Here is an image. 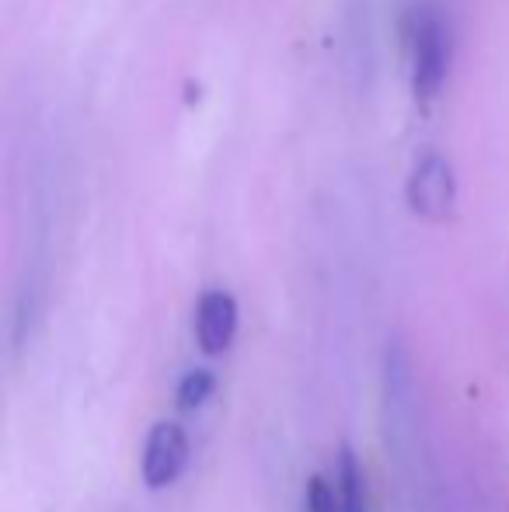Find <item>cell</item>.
Masks as SVG:
<instances>
[{
  "mask_svg": "<svg viewBox=\"0 0 509 512\" xmlns=\"http://www.w3.org/2000/svg\"><path fill=\"white\" fill-rule=\"evenodd\" d=\"M213 391H217V373L206 370V366H196V370H189L178 380L175 405L178 411H199L213 398Z\"/></svg>",
  "mask_w": 509,
  "mask_h": 512,
  "instance_id": "6",
  "label": "cell"
},
{
  "mask_svg": "<svg viewBox=\"0 0 509 512\" xmlns=\"http://www.w3.org/2000/svg\"><path fill=\"white\" fill-rule=\"evenodd\" d=\"M304 512H342L339 488L325 474H307L304 481Z\"/></svg>",
  "mask_w": 509,
  "mask_h": 512,
  "instance_id": "7",
  "label": "cell"
},
{
  "mask_svg": "<svg viewBox=\"0 0 509 512\" xmlns=\"http://www.w3.org/2000/svg\"><path fill=\"white\" fill-rule=\"evenodd\" d=\"M238 300L227 290H206L196 300V345L203 356H224L238 338Z\"/></svg>",
  "mask_w": 509,
  "mask_h": 512,
  "instance_id": "4",
  "label": "cell"
},
{
  "mask_svg": "<svg viewBox=\"0 0 509 512\" xmlns=\"http://www.w3.org/2000/svg\"><path fill=\"white\" fill-rule=\"evenodd\" d=\"M405 203L412 216L426 223H450L461 203L457 171L447 154L440 150H419L405 178Z\"/></svg>",
  "mask_w": 509,
  "mask_h": 512,
  "instance_id": "2",
  "label": "cell"
},
{
  "mask_svg": "<svg viewBox=\"0 0 509 512\" xmlns=\"http://www.w3.org/2000/svg\"><path fill=\"white\" fill-rule=\"evenodd\" d=\"M405 53H408V88L415 108L429 112L440 102L450 74V25L443 11L429 0L415 4L405 18Z\"/></svg>",
  "mask_w": 509,
  "mask_h": 512,
  "instance_id": "1",
  "label": "cell"
},
{
  "mask_svg": "<svg viewBox=\"0 0 509 512\" xmlns=\"http://www.w3.org/2000/svg\"><path fill=\"white\" fill-rule=\"evenodd\" d=\"M189 436L178 422H154L147 432V443H143V460H140V474L143 485L150 492H161L171 488L189 467Z\"/></svg>",
  "mask_w": 509,
  "mask_h": 512,
  "instance_id": "3",
  "label": "cell"
},
{
  "mask_svg": "<svg viewBox=\"0 0 509 512\" xmlns=\"http://www.w3.org/2000/svg\"><path fill=\"white\" fill-rule=\"evenodd\" d=\"M335 488H339L342 512H370V492H367V474L349 443L339 446V464H335Z\"/></svg>",
  "mask_w": 509,
  "mask_h": 512,
  "instance_id": "5",
  "label": "cell"
}]
</instances>
